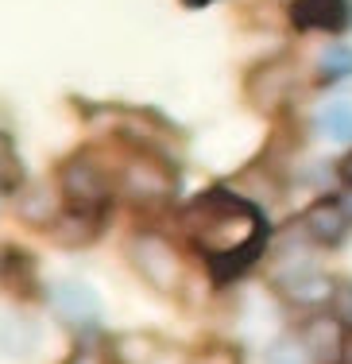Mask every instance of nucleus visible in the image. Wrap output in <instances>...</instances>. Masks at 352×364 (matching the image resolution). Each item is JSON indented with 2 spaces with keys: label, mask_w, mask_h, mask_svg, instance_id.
<instances>
[{
  "label": "nucleus",
  "mask_w": 352,
  "mask_h": 364,
  "mask_svg": "<svg viewBox=\"0 0 352 364\" xmlns=\"http://www.w3.org/2000/svg\"><path fill=\"white\" fill-rule=\"evenodd\" d=\"M186 245L205 259L213 283H233L271 245V225L260 202L233 186H209L178 210Z\"/></svg>",
  "instance_id": "nucleus-1"
},
{
  "label": "nucleus",
  "mask_w": 352,
  "mask_h": 364,
  "mask_svg": "<svg viewBox=\"0 0 352 364\" xmlns=\"http://www.w3.org/2000/svg\"><path fill=\"white\" fill-rule=\"evenodd\" d=\"M116 167V186L120 198L136 205V210H163L175 205L178 198V171L170 163V155H163L151 144L124 140V151L113 163Z\"/></svg>",
  "instance_id": "nucleus-2"
},
{
  "label": "nucleus",
  "mask_w": 352,
  "mask_h": 364,
  "mask_svg": "<svg viewBox=\"0 0 352 364\" xmlns=\"http://www.w3.org/2000/svg\"><path fill=\"white\" fill-rule=\"evenodd\" d=\"M55 182L62 190L66 210H82V213H93V218H105L120 198L116 167L101 159L97 147H78L74 155H66L55 171Z\"/></svg>",
  "instance_id": "nucleus-3"
},
{
  "label": "nucleus",
  "mask_w": 352,
  "mask_h": 364,
  "mask_svg": "<svg viewBox=\"0 0 352 364\" xmlns=\"http://www.w3.org/2000/svg\"><path fill=\"white\" fill-rule=\"evenodd\" d=\"M124 256L155 294H178L186 283V256L167 232L159 229H132L124 240Z\"/></svg>",
  "instance_id": "nucleus-4"
},
{
  "label": "nucleus",
  "mask_w": 352,
  "mask_h": 364,
  "mask_svg": "<svg viewBox=\"0 0 352 364\" xmlns=\"http://www.w3.org/2000/svg\"><path fill=\"white\" fill-rule=\"evenodd\" d=\"M298 232L317 248H341L352 232V213L341 194H317L298 213Z\"/></svg>",
  "instance_id": "nucleus-5"
},
{
  "label": "nucleus",
  "mask_w": 352,
  "mask_h": 364,
  "mask_svg": "<svg viewBox=\"0 0 352 364\" xmlns=\"http://www.w3.org/2000/svg\"><path fill=\"white\" fill-rule=\"evenodd\" d=\"M43 299L50 302V310H55V314L62 318V322H70V326H78V329L97 326L101 310H105L101 294L93 291L85 279H74V275H62V279L47 283Z\"/></svg>",
  "instance_id": "nucleus-6"
},
{
  "label": "nucleus",
  "mask_w": 352,
  "mask_h": 364,
  "mask_svg": "<svg viewBox=\"0 0 352 364\" xmlns=\"http://www.w3.org/2000/svg\"><path fill=\"white\" fill-rule=\"evenodd\" d=\"M271 287H275V294H282L298 310H321V306H329L337 279L317 272L314 264H298V267H287V272L275 275Z\"/></svg>",
  "instance_id": "nucleus-7"
},
{
  "label": "nucleus",
  "mask_w": 352,
  "mask_h": 364,
  "mask_svg": "<svg viewBox=\"0 0 352 364\" xmlns=\"http://www.w3.org/2000/svg\"><path fill=\"white\" fill-rule=\"evenodd\" d=\"M298 337L306 341L314 364H345V357H348L352 333L329 314V310H325V314L302 318V322H298Z\"/></svg>",
  "instance_id": "nucleus-8"
},
{
  "label": "nucleus",
  "mask_w": 352,
  "mask_h": 364,
  "mask_svg": "<svg viewBox=\"0 0 352 364\" xmlns=\"http://www.w3.org/2000/svg\"><path fill=\"white\" fill-rule=\"evenodd\" d=\"M290 23L298 31L341 36V31L352 28V4L348 0H295L290 4Z\"/></svg>",
  "instance_id": "nucleus-9"
},
{
  "label": "nucleus",
  "mask_w": 352,
  "mask_h": 364,
  "mask_svg": "<svg viewBox=\"0 0 352 364\" xmlns=\"http://www.w3.org/2000/svg\"><path fill=\"white\" fill-rule=\"evenodd\" d=\"M16 213H20L23 225L47 232L50 225L66 213V202H62L58 182H55V186H23L20 194H16Z\"/></svg>",
  "instance_id": "nucleus-10"
},
{
  "label": "nucleus",
  "mask_w": 352,
  "mask_h": 364,
  "mask_svg": "<svg viewBox=\"0 0 352 364\" xmlns=\"http://www.w3.org/2000/svg\"><path fill=\"white\" fill-rule=\"evenodd\" d=\"M101 221H105V218H93V213H82V210H66L47 232H50V240L62 245V248H85V245L97 240Z\"/></svg>",
  "instance_id": "nucleus-11"
},
{
  "label": "nucleus",
  "mask_w": 352,
  "mask_h": 364,
  "mask_svg": "<svg viewBox=\"0 0 352 364\" xmlns=\"http://www.w3.org/2000/svg\"><path fill=\"white\" fill-rule=\"evenodd\" d=\"M314 82L317 85H341V82H352V43L345 39H333L321 47L314 63Z\"/></svg>",
  "instance_id": "nucleus-12"
},
{
  "label": "nucleus",
  "mask_w": 352,
  "mask_h": 364,
  "mask_svg": "<svg viewBox=\"0 0 352 364\" xmlns=\"http://www.w3.org/2000/svg\"><path fill=\"white\" fill-rule=\"evenodd\" d=\"M252 82H263V90H248V101H252L260 112H279L282 105H287L290 93L279 90V82H290V70L282 63H268L260 66V70L252 74Z\"/></svg>",
  "instance_id": "nucleus-13"
},
{
  "label": "nucleus",
  "mask_w": 352,
  "mask_h": 364,
  "mask_svg": "<svg viewBox=\"0 0 352 364\" xmlns=\"http://www.w3.org/2000/svg\"><path fill=\"white\" fill-rule=\"evenodd\" d=\"M314 132L325 136V140H333V144L352 147V97L325 101V105L314 112Z\"/></svg>",
  "instance_id": "nucleus-14"
},
{
  "label": "nucleus",
  "mask_w": 352,
  "mask_h": 364,
  "mask_svg": "<svg viewBox=\"0 0 352 364\" xmlns=\"http://www.w3.org/2000/svg\"><path fill=\"white\" fill-rule=\"evenodd\" d=\"M113 357H116V349L101 337L97 326H89V329H78L66 364H113Z\"/></svg>",
  "instance_id": "nucleus-15"
},
{
  "label": "nucleus",
  "mask_w": 352,
  "mask_h": 364,
  "mask_svg": "<svg viewBox=\"0 0 352 364\" xmlns=\"http://www.w3.org/2000/svg\"><path fill=\"white\" fill-rule=\"evenodd\" d=\"M263 364H314V360H310L306 341L298 337V329H295V333L275 337L268 349H263Z\"/></svg>",
  "instance_id": "nucleus-16"
},
{
  "label": "nucleus",
  "mask_w": 352,
  "mask_h": 364,
  "mask_svg": "<svg viewBox=\"0 0 352 364\" xmlns=\"http://www.w3.org/2000/svg\"><path fill=\"white\" fill-rule=\"evenodd\" d=\"M0 155H4V167H0V190H4V198H16L23 190V163H20V151H16L12 132L0 136Z\"/></svg>",
  "instance_id": "nucleus-17"
},
{
  "label": "nucleus",
  "mask_w": 352,
  "mask_h": 364,
  "mask_svg": "<svg viewBox=\"0 0 352 364\" xmlns=\"http://www.w3.org/2000/svg\"><path fill=\"white\" fill-rule=\"evenodd\" d=\"M329 314L352 333V279H337L333 299H329Z\"/></svg>",
  "instance_id": "nucleus-18"
},
{
  "label": "nucleus",
  "mask_w": 352,
  "mask_h": 364,
  "mask_svg": "<svg viewBox=\"0 0 352 364\" xmlns=\"http://www.w3.org/2000/svg\"><path fill=\"white\" fill-rule=\"evenodd\" d=\"M337 178L345 182V186H352V147H348V151L337 159Z\"/></svg>",
  "instance_id": "nucleus-19"
},
{
  "label": "nucleus",
  "mask_w": 352,
  "mask_h": 364,
  "mask_svg": "<svg viewBox=\"0 0 352 364\" xmlns=\"http://www.w3.org/2000/svg\"><path fill=\"white\" fill-rule=\"evenodd\" d=\"M182 4H186V8H194V12H197V8H209L213 0H182Z\"/></svg>",
  "instance_id": "nucleus-20"
},
{
  "label": "nucleus",
  "mask_w": 352,
  "mask_h": 364,
  "mask_svg": "<svg viewBox=\"0 0 352 364\" xmlns=\"http://www.w3.org/2000/svg\"><path fill=\"white\" fill-rule=\"evenodd\" d=\"M341 198H345V205H348V213H352V186L345 190V194H341Z\"/></svg>",
  "instance_id": "nucleus-21"
},
{
  "label": "nucleus",
  "mask_w": 352,
  "mask_h": 364,
  "mask_svg": "<svg viewBox=\"0 0 352 364\" xmlns=\"http://www.w3.org/2000/svg\"><path fill=\"white\" fill-rule=\"evenodd\" d=\"M345 364H352V341H348V357H345Z\"/></svg>",
  "instance_id": "nucleus-22"
}]
</instances>
